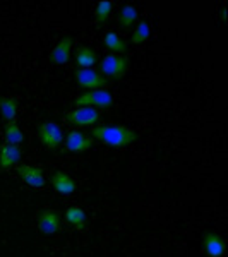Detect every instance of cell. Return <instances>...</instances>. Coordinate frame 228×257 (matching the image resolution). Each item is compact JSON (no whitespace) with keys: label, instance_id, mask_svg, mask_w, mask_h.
I'll use <instances>...</instances> for the list:
<instances>
[{"label":"cell","instance_id":"obj_1","mask_svg":"<svg viewBox=\"0 0 228 257\" xmlns=\"http://www.w3.org/2000/svg\"><path fill=\"white\" fill-rule=\"evenodd\" d=\"M89 136L110 148H129L139 139L138 132L126 125H96Z\"/></svg>","mask_w":228,"mask_h":257},{"label":"cell","instance_id":"obj_2","mask_svg":"<svg viewBox=\"0 0 228 257\" xmlns=\"http://www.w3.org/2000/svg\"><path fill=\"white\" fill-rule=\"evenodd\" d=\"M129 70V59L126 55H105L99 60V74L106 79L119 81Z\"/></svg>","mask_w":228,"mask_h":257},{"label":"cell","instance_id":"obj_3","mask_svg":"<svg viewBox=\"0 0 228 257\" xmlns=\"http://www.w3.org/2000/svg\"><path fill=\"white\" fill-rule=\"evenodd\" d=\"M113 105V94L108 89H93L86 91L74 99L72 106L79 108V106H89V108H110Z\"/></svg>","mask_w":228,"mask_h":257},{"label":"cell","instance_id":"obj_4","mask_svg":"<svg viewBox=\"0 0 228 257\" xmlns=\"http://www.w3.org/2000/svg\"><path fill=\"white\" fill-rule=\"evenodd\" d=\"M38 139L47 149H59L64 143V131L53 120H45L38 125Z\"/></svg>","mask_w":228,"mask_h":257},{"label":"cell","instance_id":"obj_5","mask_svg":"<svg viewBox=\"0 0 228 257\" xmlns=\"http://www.w3.org/2000/svg\"><path fill=\"white\" fill-rule=\"evenodd\" d=\"M74 79L81 88L93 91V89H108L110 81L103 77L98 70L94 69H77L74 72Z\"/></svg>","mask_w":228,"mask_h":257},{"label":"cell","instance_id":"obj_6","mask_svg":"<svg viewBox=\"0 0 228 257\" xmlns=\"http://www.w3.org/2000/svg\"><path fill=\"white\" fill-rule=\"evenodd\" d=\"M65 122L72 127L96 125L99 122V111L96 108H89V106H79V108H74V110L67 111Z\"/></svg>","mask_w":228,"mask_h":257},{"label":"cell","instance_id":"obj_7","mask_svg":"<svg viewBox=\"0 0 228 257\" xmlns=\"http://www.w3.org/2000/svg\"><path fill=\"white\" fill-rule=\"evenodd\" d=\"M94 139L91 138L89 134L81 131H70L67 136H65L64 141V153H72V155H82V153L89 151L93 148Z\"/></svg>","mask_w":228,"mask_h":257},{"label":"cell","instance_id":"obj_8","mask_svg":"<svg viewBox=\"0 0 228 257\" xmlns=\"http://www.w3.org/2000/svg\"><path fill=\"white\" fill-rule=\"evenodd\" d=\"M38 230L41 235H55L62 230L60 225V213L55 209H43L38 214Z\"/></svg>","mask_w":228,"mask_h":257},{"label":"cell","instance_id":"obj_9","mask_svg":"<svg viewBox=\"0 0 228 257\" xmlns=\"http://www.w3.org/2000/svg\"><path fill=\"white\" fill-rule=\"evenodd\" d=\"M50 184H52V187L57 194H60V196H64V197L72 196V194L77 190V185H76V182L72 180V177L67 175V173H64V172L52 173V177H50Z\"/></svg>","mask_w":228,"mask_h":257},{"label":"cell","instance_id":"obj_10","mask_svg":"<svg viewBox=\"0 0 228 257\" xmlns=\"http://www.w3.org/2000/svg\"><path fill=\"white\" fill-rule=\"evenodd\" d=\"M19 177L30 185L31 189H43L47 184V178H45L43 172L36 167H30V165H18L16 167Z\"/></svg>","mask_w":228,"mask_h":257},{"label":"cell","instance_id":"obj_11","mask_svg":"<svg viewBox=\"0 0 228 257\" xmlns=\"http://www.w3.org/2000/svg\"><path fill=\"white\" fill-rule=\"evenodd\" d=\"M21 160H23V149L19 146H12L7 143L0 146V168H16L21 163Z\"/></svg>","mask_w":228,"mask_h":257},{"label":"cell","instance_id":"obj_12","mask_svg":"<svg viewBox=\"0 0 228 257\" xmlns=\"http://www.w3.org/2000/svg\"><path fill=\"white\" fill-rule=\"evenodd\" d=\"M70 50H72V38L70 36H64L57 47L50 52V62L55 65H64L67 64L70 59Z\"/></svg>","mask_w":228,"mask_h":257},{"label":"cell","instance_id":"obj_13","mask_svg":"<svg viewBox=\"0 0 228 257\" xmlns=\"http://www.w3.org/2000/svg\"><path fill=\"white\" fill-rule=\"evenodd\" d=\"M202 245H204L206 254L209 257H223L225 255V240L219 237L214 231H206L204 238H202Z\"/></svg>","mask_w":228,"mask_h":257},{"label":"cell","instance_id":"obj_14","mask_svg":"<svg viewBox=\"0 0 228 257\" xmlns=\"http://www.w3.org/2000/svg\"><path fill=\"white\" fill-rule=\"evenodd\" d=\"M0 117L4 123H12L18 118V101L12 96H0Z\"/></svg>","mask_w":228,"mask_h":257},{"label":"cell","instance_id":"obj_15","mask_svg":"<svg viewBox=\"0 0 228 257\" xmlns=\"http://www.w3.org/2000/svg\"><path fill=\"white\" fill-rule=\"evenodd\" d=\"M74 59H76V64L79 65L81 69H89L98 62V55L94 50L82 45V47H77L76 53H74Z\"/></svg>","mask_w":228,"mask_h":257},{"label":"cell","instance_id":"obj_16","mask_svg":"<svg viewBox=\"0 0 228 257\" xmlns=\"http://www.w3.org/2000/svg\"><path fill=\"white\" fill-rule=\"evenodd\" d=\"M64 218H65V221H67L70 226L76 228V230L81 231L86 228V213L79 206H70V208L65 211Z\"/></svg>","mask_w":228,"mask_h":257},{"label":"cell","instance_id":"obj_17","mask_svg":"<svg viewBox=\"0 0 228 257\" xmlns=\"http://www.w3.org/2000/svg\"><path fill=\"white\" fill-rule=\"evenodd\" d=\"M139 12L134 6H124L119 12V24L124 31H131L134 23L138 21Z\"/></svg>","mask_w":228,"mask_h":257},{"label":"cell","instance_id":"obj_18","mask_svg":"<svg viewBox=\"0 0 228 257\" xmlns=\"http://www.w3.org/2000/svg\"><path fill=\"white\" fill-rule=\"evenodd\" d=\"M4 138H6L7 144H12V146H19V144L24 143L26 136L21 131V127L16 122L12 123H4Z\"/></svg>","mask_w":228,"mask_h":257},{"label":"cell","instance_id":"obj_19","mask_svg":"<svg viewBox=\"0 0 228 257\" xmlns=\"http://www.w3.org/2000/svg\"><path fill=\"white\" fill-rule=\"evenodd\" d=\"M103 43H105V47L108 48L110 52H113V55L115 53H126L127 52L126 41H124L117 33H113V31L106 33L105 38H103Z\"/></svg>","mask_w":228,"mask_h":257},{"label":"cell","instance_id":"obj_20","mask_svg":"<svg viewBox=\"0 0 228 257\" xmlns=\"http://www.w3.org/2000/svg\"><path fill=\"white\" fill-rule=\"evenodd\" d=\"M111 11H113V2H98L96 11H94V18H96L98 28L105 26L106 21L110 19Z\"/></svg>","mask_w":228,"mask_h":257},{"label":"cell","instance_id":"obj_21","mask_svg":"<svg viewBox=\"0 0 228 257\" xmlns=\"http://www.w3.org/2000/svg\"><path fill=\"white\" fill-rule=\"evenodd\" d=\"M149 35H151V28H149V24L146 23V21H141V23L136 26L134 33H132V38H131V43L132 45H141L144 43Z\"/></svg>","mask_w":228,"mask_h":257}]
</instances>
